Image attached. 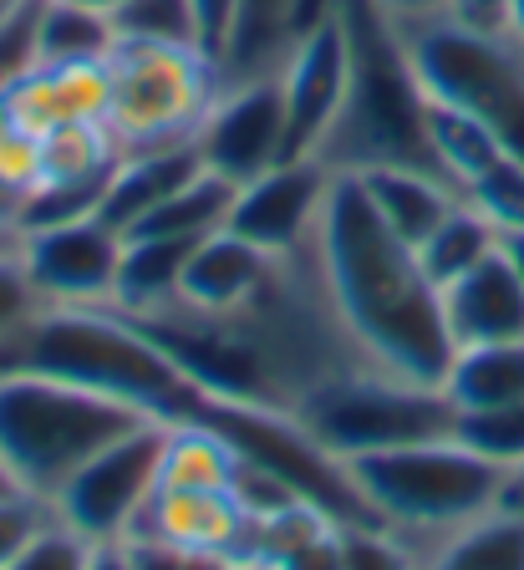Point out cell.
I'll return each instance as SVG.
<instances>
[{"instance_id":"cell-18","label":"cell","mask_w":524,"mask_h":570,"mask_svg":"<svg viewBox=\"0 0 524 570\" xmlns=\"http://www.w3.org/2000/svg\"><path fill=\"white\" fill-rule=\"evenodd\" d=\"M280 255H265L250 239H239L235 229H215L189 249L179 281V306L189 311H235L270 281Z\"/></svg>"},{"instance_id":"cell-42","label":"cell","mask_w":524,"mask_h":570,"mask_svg":"<svg viewBox=\"0 0 524 570\" xmlns=\"http://www.w3.org/2000/svg\"><path fill=\"white\" fill-rule=\"evenodd\" d=\"M504 36L524 51V0H510V6H504Z\"/></svg>"},{"instance_id":"cell-17","label":"cell","mask_w":524,"mask_h":570,"mask_svg":"<svg viewBox=\"0 0 524 570\" xmlns=\"http://www.w3.org/2000/svg\"><path fill=\"white\" fill-rule=\"evenodd\" d=\"M16 128L31 138L67 128V122H102L108 118V61H72V67H37L11 87Z\"/></svg>"},{"instance_id":"cell-6","label":"cell","mask_w":524,"mask_h":570,"mask_svg":"<svg viewBox=\"0 0 524 570\" xmlns=\"http://www.w3.org/2000/svg\"><path fill=\"white\" fill-rule=\"evenodd\" d=\"M407 51L433 102H448L484 122L510 158L524 164V51L504 31H478L443 16L413 26Z\"/></svg>"},{"instance_id":"cell-4","label":"cell","mask_w":524,"mask_h":570,"mask_svg":"<svg viewBox=\"0 0 524 570\" xmlns=\"http://www.w3.org/2000/svg\"><path fill=\"white\" fill-rule=\"evenodd\" d=\"M144 423H154L144 407L87 392L77 382L0 372V463L11 469L21 494H37L47 504L82 463Z\"/></svg>"},{"instance_id":"cell-23","label":"cell","mask_w":524,"mask_h":570,"mask_svg":"<svg viewBox=\"0 0 524 570\" xmlns=\"http://www.w3.org/2000/svg\"><path fill=\"white\" fill-rule=\"evenodd\" d=\"M423 570H524V514L494 510L423 550Z\"/></svg>"},{"instance_id":"cell-1","label":"cell","mask_w":524,"mask_h":570,"mask_svg":"<svg viewBox=\"0 0 524 570\" xmlns=\"http://www.w3.org/2000/svg\"><path fill=\"white\" fill-rule=\"evenodd\" d=\"M310 255L362 362L397 382L443 387L458 352L443 316V291L423 275L417 249L377 219L357 174H332Z\"/></svg>"},{"instance_id":"cell-27","label":"cell","mask_w":524,"mask_h":570,"mask_svg":"<svg viewBox=\"0 0 524 570\" xmlns=\"http://www.w3.org/2000/svg\"><path fill=\"white\" fill-rule=\"evenodd\" d=\"M494 249H500V229L488 225L484 214L464 199L423 245H417V265H423V275L443 291V285H453L458 275L474 271V265H484Z\"/></svg>"},{"instance_id":"cell-43","label":"cell","mask_w":524,"mask_h":570,"mask_svg":"<svg viewBox=\"0 0 524 570\" xmlns=\"http://www.w3.org/2000/svg\"><path fill=\"white\" fill-rule=\"evenodd\" d=\"M11 132H16V107H11V92L0 87V142L11 138Z\"/></svg>"},{"instance_id":"cell-26","label":"cell","mask_w":524,"mask_h":570,"mask_svg":"<svg viewBox=\"0 0 524 570\" xmlns=\"http://www.w3.org/2000/svg\"><path fill=\"white\" fill-rule=\"evenodd\" d=\"M229 204H235V184L219 178V174H209V168H199L184 189H174L154 214H144V225L132 229V235L204 239V235H215V229H225Z\"/></svg>"},{"instance_id":"cell-24","label":"cell","mask_w":524,"mask_h":570,"mask_svg":"<svg viewBox=\"0 0 524 570\" xmlns=\"http://www.w3.org/2000/svg\"><path fill=\"white\" fill-rule=\"evenodd\" d=\"M118 47L112 16L82 0H41L37 6V61L72 67V61H108Z\"/></svg>"},{"instance_id":"cell-36","label":"cell","mask_w":524,"mask_h":570,"mask_svg":"<svg viewBox=\"0 0 524 570\" xmlns=\"http://www.w3.org/2000/svg\"><path fill=\"white\" fill-rule=\"evenodd\" d=\"M382 11L393 16L403 31H413V26H428V21H443V16H453V0H377Z\"/></svg>"},{"instance_id":"cell-9","label":"cell","mask_w":524,"mask_h":570,"mask_svg":"<svg viewBox=\"0 0 524 570\" xmlns=\"http://www.w3.org/2000/svg\"><path fill=\"white\" fill-rule=\"evenodd\" d=\"M164 449H168V423H144L128 439L102 449L92 463H82L51 499L67 530H77L87 546H108V540H128L132 524L144 520L148 499L158 494L164 479Z\"/></svg>"},{"instance_id":"cell-46","label":"cell","mask_w":524,"mask_h":570,"mask_svg":"<svg viewBox=\"0 0 524 570\" xmlns=\"http://www.w3.org/2000/svg\"><path fill=\"white\" fill-rule=\"evenodd\" d=\"M6 494H21V489H16L11 469H6V463H0V499H6Z\"/></svg>"},{"instance_id":"cell-16","label":"cell","mask_w":524,"mask_h":570,"mask_svg":"<svg viewBox=\"0 0 524 570\" xmlns=\"http://www.w3.org/2000/svg\"><path fill=\"white\" fill-rule=\"evenodd\" d=\"M443 316L453 346L524 342V285L500 249L453 285H443Z\"/></svg>"},{"instance_id":"cell-39","label":"cell","mask_w":524,"mask_h":570,"mask_svg":"<svg viewBox=\"0 0 524 570\" xmlns=\"http://www.w3.org/2000/svg\"><path fill=\"white\" fill-rule=\"evenodd\" d=\"M0 229H11V235H21V194L0 178Z\"/></svg>"},{"instance_id":"cell-29","label":"cell","mask_w":524,"mask_h":570,"mask_svg":"<svg viewBox=\"0 0 524 570\" xmlns=\"http://www.w3.org/2000/svg\"><path fill=\"white\" fill-rule=\"evenodd\" d=\"M118 41H144V47H199V16L194 0H122L112 11Z\"/></svg>"},{"instance_id":"cell-34","label":"cell","mask_w":524,"mask_h":570,"mask_svg":"<svg viewBox=\"0 0 524 570\" xmlns=\"http://www.w3.org/2000/svg\"><path fill=\"white\" fill-rule=\"evenodd\" d=\"M51 520H57L51 504L47 499H37V494H6L0 499V570L11 566V560L21 556V550L31 546Z\"/></svg>"},{"instance_id":"cell-28","label":"cell","mask_w":524,"mask_h":570,"mask_svg":"<svg viewBox=\"0 0 524 570\" xmlns=\"http://www.w3.org/2000/svg\"><path fill=\"white\" fill-rule=\"evenodd\" d=\"M239 469V453L204 423H168L164 479L158 489H229Z\"/></svg>"},{"instance_id":"cell-33","label":"cell","mask_w":524,"mask_h":570,"mask_svg":"<svg viewBox=\"0 0 524 570\" xmlns=\"http://www.w3.org/2000/svg\"><path fill=\"white\" fill-rule=\"evenodd\" d=\"M87 560H92V546L61 520H51L6 570H87Z\"/></svg>"},{"instance_id":"cell-10","label":"cell","mask_w":524,"mask_h":570,"mask_svg":"<svg viewBox=\"0 0 524 570\" xmlns=\"http://www.w3.org/2000/svg\"><path fill=\"white\" fill-rule=\"evenodd\" d=\"M199 164L229 184H250L255 174L286 164V92L280 77H250V82H225L215 107L204 112L194 132Z\"/></svg>"},{"instance_id":"cell-21","label":"cell","mask_w":524,"mask_h":570,"mask_svg":"<svg viewBox=\"0 0 524 570\" xmlns=\"http://www.w3.org/2000/svg\"><path fill=\"white\" fill-rule=\"evenodd\" d=\"M199 239H164V235H128L112 285V306L128 316H154V311L179 301V281L189 265V249Z\"/></svg>"},{"instance_id":"cell-3","label":"cell","mask_w":524,"mask_h":570,"mask_svg":"<svg viewBox=\"0 0 524 570\" xmlns=\"http://www.w3.org/2000/svg\"><path fill=\"white\" fill-rule=\"evenodd\" d=\"M346 26V97L322 142L332 174L367 168H433L428 148V87L413 67L407 36L377 0H342Z\"/></svg>"},{"instance_id":"cell-7","label":"cell","mask_w":524,"mask_h":570,"mask_svg":"<svg viewBox=\"0 0 524 570\" xmlns=\"http://www.w3.org/2000/svg\"><path fill=\"white\" fill-rule=\"evenodd\" d=\"M219 87L225 77L204 51L118 41L108 57V118L102 122L118 138V154L194 142Z\"/></svg>"},{"instance_id":"cell-12","label":"cell","mask_w":524,"mask_h":570,"mask_svg":"<svg viewBox=\"0 0 524 570\" xmlns=\"http://www.w3.org/2000/svg\"><path fill=\"white\" fill-rule=\"evenodd\" d=\"M326 194H332V168L322 158H290L239 184L225 229H235L265 255H296L316 239Z\"/></svg>"},{"instance_id":"cell-44","label":"cell","mask_w":524,"mask_h":570,"mask_svg":"<svg viewBox=\"0 0 524 570\" xmlns=\"http://www.w3.org/2000/svg\"><path fill=\"white\" fill-rule=\"evenodd\" d=\"M26 6H31V0H0V26L11 21V16H21Z\"/></svg>"},{"instance_id":"cell-2","label":"cell","mask_w":524,"mask_h":570,"mask_svg":"<svg viewBox=\"0 0 524 570\" xmlns=\"http://www.w3.org/2000/svg\"><path fill=\"white\" fill-rule=\"evenodd\" d=\"M0 372L77 382L164 423H184L199 407V387L179 362L118 306H41L0 346Z\"/></svg>"},{"instance_id":"cell-35","label":"cell","mask_w":524,"mask_h":570,"mask_svg":"<svg viewBox=\"0 0 524 570\" xmlns=\"http://www.w3.org/2000/svg\"><path fill=\"white\" fill-rule=\"evenodd\" d=\"M194 16H199L204 57L219 67L229 51V36H235V21H239V0H194Z\"/></svg>"},{"instance_id":"cell-19","label":"cell","mask_w":524,"mask_h":570,"mask_svg":"<svg viewBox=\"0 0 524 570\" xmlns=\"http://www.w3.org/2000/svg\"><path fill=\"white\" fill-rule=\"evenodd\" d=\"M199 148L194 142H168V148H138V154H118L102 194V219L118 225L122 235L144 225V214H154L174 189H184L199 174Z\"/></svg>"},{"instance_id":"cell-13","label":"cell","mask_w":524,"mask_h":570,"mask_svg":"<svg viewBox=\"0 0 524 570\" xmlns=\"http://www.w3.org/2000/svg\"><path fill=\"white\" fill-rule=\"evenodd\" d=\"M346 26H342V0H336V16L326 26L300 41L290 51V61L275 77H280V92H286V164L290 158H316L322 154L326 132H332L336 112H342L346 97Z\"/></svg>"},{"instance_id":"cell-45","label":"cell","mask_w":524,"mask_h":570,"mask_svg":"<svg viewBox=\"0 0 524 570\" xmlns=\"http://www.w3.org/2000/svg\"><path fill=\"white\" fill-rule=\"evenodd\" d=\"M16 249H21V235H11V229H0V261H6V255H16Z\"/></svg>"},{"instance_id":"cell-40","label":"cell","mask_w":524,"mask_h":570,"mask_svg":"<svg viewBox=\"0 0 524 570\" xmlns=\"http://www.w3.org/2000/svg\"><path fill=\"white\" fill-rule=\"evenodd\" d=\"M500 255L510 261V271L520 275V285H524V229H510V235H500Z\"/></svg>"},{"instance_id":"cell-20","label":"cell","mask_w":524,"mask_h":570,"mask_svg":"<svg viewBox=\"0 0 524 570\" xmlns=\"http://www.w3.org/2000/svg\"><path fill=\"white\" fill-rule=\"evenodd\" d=\"M357 178L367 189L372 209H377V219L413 249L464 204V194L433 168H367Z\"/></svg>"},{"instance_id":"cell-15","label":"cell","mask_w":524,"mask_h":570,"mask_svg":"<svg viewBox=\"0 0 524 570\" xmlns=\"http://www.w3.org/2000/svg\"><path fill=\"white\" fill-rule=\"evenodd\" d=\"M332 16L336 0H239V21L235 36H229L225 61H219V77L225 82L275 77L290 61V51Z\"/></svg>"},{"instance_id":"cell-31","label":"cell","mask_w":524,"mask_h":570,"mask_svg":"<svg viewBox=\"0 0 524 570\" xmlns=\"http://www.w3.org/2000/svg\"><path fill=\"white\" fill-rule=\"evenodd\" d=\"M342 570H423V550L377 520L342 524Z\"/></svg>"},{"instance_id":"cell-41","label":"cell","mask_w":524,"mask_h":570,"mask_svg":"<svg viewBox=\"0 0 524 570\" xmlns=\"http://www.w3.org/2000/svg\"><path fill=\"white\" fill-rule=\"evenodd\" d=\"M500 510L524 514V463H520V469H510V479H504V504H500Z\"/></svg>"},{"instance_id":"cell-48","label":"cell","mask_w":524,"mask_h":570,"mask_svg":"<svg viewBox=\"0 0 524 570\" xmlns=\"http://www.w3.org/2000/svg\"><path fill=\"white\" fill-rule=\"evenodd\" d=\"M225 570H260V566H250V560H229Z\"/></svg>"},{"instance_id":"cell-38","label":"cell","mask_w":524,"mask_h":570,"mask_svg":"<svg viewBox=\"0 0 524 570\" xmlns=\"http://www.w3.org/2000/svg\"><path fill=\"white\" fill-rule=\"evenodd\" d=\"M87 570H128V546H122V540L92 546V560H87Z\"/></svg>"},{"instance_id":"cell-25","label":"cell","mask_w":524,"mask_h":570,"mask_svg":"<svg viewBox=\"0 0 524 570\" xmlns=\"http://www.w3.org/2000/svg\"><path fill=\"white\" fill-rule=\"evenodd\" d=\"M428 148H433L438 174L448 178L458 194H464L484 168H494L504 158V148L494 142V132H488L484 122H474L468 112H458V107H448V102H433V97H428Z\"/></svg>"},{"instance_id":"cell-37","label":"cell","mask_w":524,"mask_h":570,"mask_svg":"<svg viewBox=\"0 0 524 570\" xmlns=\"http://www.w3.org/2000/svg\"><path fill=\"white\" fill-rule=\"evenodd\" d=\"M504 6L510 0H453V21L478 26V31H504Z\"/></svg>"},{"instance_id":"cell-22","label":"cell","mask_w":524,"mask_h":570,"mask_svg":"<svg viewBox=\"0 0 524 570\" xmlns=\"http://www.w3.org/2000/svg\"><path fill=\"white\" fill-rule=\"evenodd\" d=\"M443 392H448V403L458 413L524 403V342L458 346L448 377H443Z\"/></svg>"},{"instance_id":"cell-11","label":"cell","mask_w":524,"mask_h":570,"mask_svg":"<svg viewBox=\"0 0 524 570\" xmlns=\"http://www.w3.org/2000/svg\"><path fill=\"white\" fill-rule=\"evenodd\" d=\"M122 235L102 214H82L67 225L21 235V265L47 306H112L122 265Z\"/></svg>"},{"instance_id":"cell-8","label":"cell","mask_w":524,"mask_h":570,"mask_svg":"<svg viewBox=\"0 0 524 570\" xmlns=\"http://www.w3.org/2000/svg\"><path fill=\"white\" fill-rule=\"evenodd\" d=\"M290 413L326 453L357 459V453L377 449L448 439L458 407L448 403L443 387H417V382H397L377 367H357L300 397Z\"/></svg>"},{"instance_id":"cell-5","label":"cell","mask_w":524,"mask_h":570,"mask_svg":"<svg viewBox=\"0 0 524 570\" xmlns=\"http://www.w3.org/2000/svg\"><path fill=\"white\" fill-rule=\"evenodd\" d=\"M342 463L372 520L407 534L417 550L494 514L504 504V479H510L500 463L478 459L453 433L428 443H403V449L357 453Z\"/></svg>"},{"instance_id":"cell-32","label":"cell","mask_w":524,"mask_h":570,"mask_svg":"<svg viewBox=\"0 0 524 570\" xmlns=\"http://www.w3.org/2000/svg\"><path fill=\"white\" fill-rule=\"evenodd\" d=\"M464 199L474 204V209L484 214V219L500 229V235H510V229H524V164L504 154L500 164L484 168V174L468 184Z\"/></svg>"},{"instance_id":"cell-47","label":"cell","mask_w":524,"mask_h":570,"mask_svg":"<svg viewBox=\"0 0 524 570\" xmlns=\"http://www.w3.org/2000/svg\"><path fill=\"white\" fill-rule=\"evenodd\" d=\"M82 6H97V11H108V16H112V11L122 6V0H82Z\"/></svg>"},{"instance_id":"cell-30","label":"cell","mask_w":524,"mask_h":570,"mask_svg":"<svg viewBox=\"0 0 524 570\" xmlns=\"http://www.w3.org/2000/svg\"><path fill=\"white\" fill-rule=\"evenodd\" d=\"M453 439L468 443L478 459L500 463L504 474H510V469H520V463H524V403L458 413V417H453Z\"/></svg>"},{"instance_id":"cell-14","label":"cell","mask_w":524,"mask_h":570,"mask_svg":"<svg viewBox=\"0 0 524 570\" xmlns=\"http://www.w3.org/2000/svg\"><path fill=\"white\" fill-rule=\"evenodd\" d=\"M250 530L255 520L239 510L229 489H158L144 520L132 524V534L225 560H250Z\"/></svg>"}]
</instances>
